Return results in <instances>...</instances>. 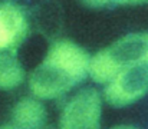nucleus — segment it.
I'll return each instance as SVG.
<instances>
[{"label":"nucleus","instance_id":"1","mask_svg":"<svg viewBox=\"0 0 148 129\" xmlns=\"http://www.w3.org/2000/svg\"><path fill=\"white\" fill-rule=\"evenodd\" d=\"M88 53L73 42L53 43L43 62L32 72L29 86L33 96L55 99L85 79L88 75Z\"/></svg>","mask_w":148,"mask_h":129},{"label":"nucleus","instance_id":"2","mask_svg":"<svg viewBox=\"0 0 148 129\" xmlns=\"http://www.w3.org/2000/svg\"><path fill=\"white\" fill-rule=\"evenodd\" d=\"M148 93V65L138 63L122 68L108 83L103 96L114 106L131 105Z\"/></svg>","mask_w":148,"mask_h":129},{"label":"nucleus","instance_id":"3","mask_svg":"<svg viewBox=\"0 0 148 129\" xmlns=\"http://www.w3.org/2000/svg\"><path fill=\"white\" fill-rule=\"evenodd\" d=\"M101 115V95L92 87H85L65 103L60 112L59 125L65 129H92L99 125Z\"/></svg>","mask_w":148,"mask_h":129},{"label":"nucleus","instance_id":"4","mask_svg":"<svg viewBox=\"0 0 148 129\" xmlns=\"http://www.w3.org/2000/svg\"><path fill=\"white\" fill-rule=\"evenodd\" d=\"M26 32L27 20L23 10L12 3H0V52L16 47Z\"/></svg>","mask_w":148,"mask_h":129},{"label":"nucleus","instance_id":"5","mask_svg":"<svg viewBox=\"0 0 148 129\" xmlns=\"http://www.w3.org/2000/svg\"><path fill=\"white\" fill-rule=\"evenodd\" d=\"M106 52L119 69L138 63L148 65V35H128L108 47Z\"/></svg>","mask_w":148,"mask_h":129},{"label":"nucleus","instance_id":"6","mask_svg":"<svg viewBox=\"0 0 148 129\" xmlns=\"http://www.w3.org/2000/svg\"><path fill=\"white\" fill-rule=\"evenodd\" d=\"M46 121V111L39 98H25L17 102L10 115L12 128H39Z\"/></svg>","mask_w":148,"mask_h":129},{"label":"nucleus","instance_id":"7","mask_svg":"<svg viewBox=\"0 0 148 129\" xmlns=\"http://www.w3.org/2000/svg\"><path fill=\"white\" fill-rule=\"evenodd\" d=\"M25 79V70L20 62L9 50L0 52V89L12 90Z\"/></svg>","mask_w":148,"mask_h":129},{"label":"nucleus","instance_id":"8","mask_svg":"<svg viewBox=\"0 0 148 129\" xmlns=\"http://www.w3.org/2000/svg\"><path fill=\"white\" fill-rule=\"evenodd\" d=\"M119 70L121 69L114 62V59L106 52V49L101 50L97 55H94L92 57H89L88 75L91 76L92 81H95L98 83H103V85L108 83Z\"/></svg>","mask_w":148,"mask_h":129},{"label":"nucleus","instance_id":"9","mask_svg":"<svg viewBox=\"0 0 148 129\" xmlns=\"http://www.w3.org/2000/svg\"><path fill=\"white\" fill-rule=\"evenodd\" d=\"M86 6L91 7H103L108 4H138L148 3V0H82Z\"/></svg>","mask_w":148,"mask_h":129}]
</instances>
